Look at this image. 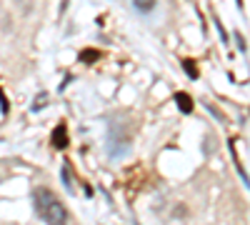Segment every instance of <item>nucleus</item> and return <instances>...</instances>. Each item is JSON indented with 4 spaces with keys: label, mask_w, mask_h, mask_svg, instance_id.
<instances>
[{
    "label": "nucleus",
    "mask_w": 250,
    "mask_h": 225,
    "mask_svg": "<svg viewBox=\"0 0 250 225\" xmlns=\"http://www.w3.org/2000/svg\"><path fill=\"white\" fill-rule=\"evenodd\" d=\"M33 208L45 225H68V210L62 205V200L45 185H38L33 190Z\"/></svg>",
    "instance_id": "obj_1"
},
{
    "label": "nucleus",
    "mask_w": 250,
    "mask_h": 225,
    "mask_svg": "<svg viewBox=\"0 0 250 225\" xmlns=\"http://www.w3.org/2000/svg\"><path fill=\"white\" fill-rule=\"evenodd\" d=\"M50 143H53V148H58V150H62V148H68V128L60 125L53 130V135H50Z\"/></svg>",
    "instance_id": "obj_2"
},
{
    "label": "nucleus",
    "mask_w": 250,
    "mask_h": 225,
    "mask_svg": "<svg viewBox=\"0 0 250 225\" xmlns=\"http://www.w3.org/2000/svg\"><path fill=\"white\" fill-rule=\"evenodd\" d=\"M173 100H175V105L180 108V113H185V115L193 113V98L188 95V93H175Z\"/></svg>",
    "instance_id": "obj_3"
},
{
    "label": "nucleus",
    "mask_w": 250,
    "mask_h": 225,
    "mask_svg": "<svg viewBox=\"0 0 250 225\" xmlns=\"http://www.w3.org/2000/svg\"><path fill=\"white\" fill-rule=\"evenodd\" d=\"M155 5H158V0H133V8H135L138 13H143V15L150 13Z\"/></svg>",
    "instance_id": "obj_4"
},
{
    "label": "nucleus",
    "mask_w": 250,
    "mask_h": 225,
    "mask_svg": "<svg viewBox=\"0 0 250 225\" xmlns=\"http://www.w3.org/2000/svg\"><path fill=\"white\" fill-rule=\"evenodd\" d=\"M98 58H100V55H98L95 50H83V53H80V60H83V63H95Z\"/></svg>",
    "instance_id": "obj_5"
},
{
    "label": "nucleus",
    "mask_w": 250,
    "mask_h": 225,
    "mask_svg": "<svg viewBox=\"0 0 250 225\" xmlns=\"http://www.w3.org/2000/svg\"><path fill=\"white\" fill-rule=\"evenodd\" d=\"M45 100H48V93H40V95L35 98V103H33V110H35V113H38V110H43Z\"/></svg>",
    "instance_id": "obj_6"
},
{
    "label": "nucleus",
    "mask_w": 250,
    "mask_h": 225,
    "mask_svg": "<svg viewBox=\"0 0 250 225\" xmlns=\"http://www.w3.org/2000/svg\"><path fill=\"white\" fill-rule=\"evenodd\" d=\"M183 65H185V73H188V75H190L193 80L198 78V68H195V63H193V60H185V63H183Z\"/></svg>",
    "instance_id": "obj_7"
}]
</instances>
